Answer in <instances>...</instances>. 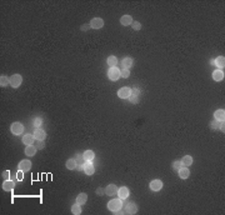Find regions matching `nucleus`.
<instances>
[{"instance_id": "nucleus-17", "label": "nucleus", "mask_w": 225, "mask_h": 215, "mask_svg": "<svg viewBox=\"0 0 225 215\" xmlns=\"http://www.w3.org/2000/svg\"><path fill=\"white\" fill-rule=\"evenodd\" d=\"M120 23H122L124 26H128V25L133 24V18L130 15H124L123 18H120Z\"/></svg>"}, {"instance_id": "nucleus-29", "label": "nucleus", "mask_w": 225, "mask_h": 215, "mask_svg": "<svg viewBox=\"0 0 225 215\" xmlns=\"http://www.w3.org/2000/svg\"><path fill=\"white\" fill-rule=\"evenodd\" d=\"M108 64H109L110 66H116V64H118V59H116L115 56H109L108 58Z\"/></svg>"}, {"instance_id": "nucleus-23", "label": "nucleus", "mask_w": 225, "mask_h": 215, "mask_svg": "<svg viewBox=\"0 0 225 215\" xmlns=\"http://www.w3.org/2000/svg\"><path fill=\"white\" fill-rule=\"evenodd\" d=\"M193 161H194L193 157H190V155H185V157L183 158L181 163H183V165H184V166H190L191 164H193Z\"/></svg>"}, {"instance_id": "nucleus-18", "label": "nucleus", "mask_w": 225, "mask_h": 215, "mask_svg": "<svg viewBox=\"0 0 225 215\" xmlns=\"http://www.w3.org/2000/svg\"><path fill=\"white\" fill-rule=\"evenodd\" d=\"M212 79H214L215 81H222L224 79V73L222 70H215L214 73H212Z\"/></svg>"}, {"instance_id": "nucleus-31", "label": "nucleus", "mask_w": 225, "mask_h": 215, "mask_svg": "<svg viewBox=\"0 0 225 215\" xmlns=\"http://www.w3.org/2000/svg\"><path fill=\"white\" fill-rule=\"evenodd\" d=\"M35 148H36V149H44V148H45V143H44V140H36V143H35Z\"/></svg>"}, {"instance_id": "nucleus-11", "label": "nucleus", "mask_w": 225, "mask_h": 215, "mask_svg": "<svg viewBox=\"0 0 225 215\" xmlns=\"http://www.w3.org/2000/svg\"><path fill=\"white\" fill-rule=\"evenodd\" d=\"M118 195H119V198L122 200H125L126 198L129 196V189L126 188V186H123V188H120L119 190H118Z\"/></svg>"}, {"instance_id": "nucleus-16", "label": "nucleus", "mask_w": 225, "mask_h": 215, "mask_svg": "<svg viewBox=\"0 0 225 215\" xmlns=\"http://www.w3.org/2000/svg\"><path fill=\"white\" fill-rule=\"evenodd\" d=\"M14 186H15V184L12 183L11 180H5L3 183V189L5 191H10V190H12V189H14Z\"/></svg>"}, {"instance_id": "nucleus-19", "label": "nucleus", "mask_w": 225, "mask_h": 215, "mask_svg": "<svg viewBox=\"0 0 225 215\" xmlns=\"http://www.w3.org/2000/svg\"><path fill=\"white\" fill-rule=\"evenodd\" d=\"M35 153H36L35 145H29L26 149H25V155H26V157H34Z\"/></svg>"}, {"instance_id": "nucleus-2", "label": "nucleus", "mask_w": 225, "mask_h": 215, "mask_svg": "<svg viewBox=\"0 0 225 215\" xmlns=\"http://www.w3.org/2000/svg\"><path fill=\"white\" fill-rule=\"evenodd\" d=\"M108 77H109L110 80H112V81H116L122 75H120V70L118 68H115V66H111V68L109 69V71H108Z\"/></svg>"}, {"instance_id": "nucleus-38", "label": "nucleus", "mask_w": 225, "mask_h": 215, "mask_svg": "<svg viewBox=\"0 0 225 215\" xmlns=\"http://www.w3.org/2000/svg\"><path fill=\"white\" fill-rule=\"evenodd\" d=\"M9 174H10V173L8 171V170H6V171H4V173H3V178L5 179V180H9Z\"/></svg>"}, {"instance_id": "nucleus-28", "label": "nucleus", "mask_w": 225, "mask_h": 215, "mask_svg": "<svg viewBox=\"0 0 225 215\" xmlns=\"http://www.w3.org/2000/svg\"><path fill=\"white\" fill-rule=\"evenodd\" d=\"M8 84H10V79L8 77H5V75H1V77H0V85L6 86Z\"/></svg>"}, {"instance_id": "nucleus-33", "label": "nucleus", "mask_w": 225, "mask_h": 215, "mask_svg": "<svg viewBox=\"0 0 225 215\" xmlns=\"http://www.w3.org/2000/svg\"><path fill=\"white\" fill-rule=\"evenodd\" d=\"M120 75H122L124 79H128L129 75H130V71H129V69H124L123 71H120Z\"/></svg>"}, {"instance_id": "nucleus-30", "label": "nucleus", "mask_w": 225, "mask_h": 215, "mask_svg": "<svg viewBox=\"0 0 225 215\" xmlns=\"http://www.w3.org/2000/svg\"><path fill=\"white\" fill-rule=\"evenodd\" d=\"M128 99L130 100V103H131V104H136L138 102H139V95H136V94H133V93H131V95L129 96Z\"/></svg>"}, {"instance_id": "nucleus-21", "label": "nucleus", "mask_w": 225, "mask_h": 215, "mask_svg": "<svg viewBox=\"0 0 225 215\" xmlns=\"http://www.w3.org/2000/svg\"><path fill=\"white\" fill-rule=\"evenodd\" d=\"M86 200H88V195L85 193H81V194H79L78 198H76V203L78 204H80V205H84L86 203Z\"/></svg>"}, {"instance_id": "nucleus-20", "label": "nucleus", "mask_w": 225, "mask_h": 215, "mask_svg": "<svg viewBox=\"0 0 225 215\" xmlns=\"http://www.w3.org/2000/svg\"><path fill=\"white\" fill-rule=\"evenodd\" d=\"M214 116H215V120H218V121H223L224 120V116H225V111H224V109H219V110H216L215 114H214Z\"/></svg>"}, {"instance_id": "nucleus-3", "label": "nucleus", "mask_w": 225, "mask_h": 215, "mask_svg": "<svg viewBox=\"0 0 225 215\" xmlns=\"http://www.w3.org/2000/svg\"><path fill=\"white\" fill-rule=\"evenodd\" d=\"M22 83H23V78H22V75H19V74H14L10 78V85L12 88H19L22 85Z\"/></svg>"}, {"instance_id": "nucleus-12", "label": "nucleus", "mask_w": 225, "mask_h": 215, "mask_svg": "<svg viewBox=\"0 0 225 215\" xmlns=\"http://www.w3.org/2000/svg\"><path fill=\"white\" fill-rule=\"evenodd\" d=\"M34 141H35V136H33L31 134H26L24 138H23V143L26 146H29V145H33L34 144Z\"/></svg>"}, {"instance_id": "nucleus-10", "label": "nucleus", "mask_w": 225, "mask_h": 215, "mask_svg": "<svg viewBox=\"0 0 225 215\" xmlns=\"http://www.w3.org/2000/svg\"><path fill=\"white\" fill-rule=\"evenodd\" d=\"M125 212L128 214H135L138 212V206L135 203H128L125 205Z\"/></svg>"}, {"instance_id": "nucleus-1", "label": "nucleus", "mask_w": 225, "mask_h": 215, "mask_svg": "<svg viewBox=\"0 0 225 215\" xmlns=\"http://www.w3.org/2000/svg\"><path fill=\"white\" fill-rule=\"evenodd\" d=\"M123 208V200L122 199H112L108 203V209L114 213H118Z\"/></svg>"}, {"instance_id": "nucleus-32", "label": "nucleus", "mask_w": 225, "mask_h": 215, "mask_svg": "<svg viewBox=\"0 0 225 215\" xmlns=\"http://www.w3.org/2000/svg\"><path fill=\"white\" fill-rule=\"evenodd\" d=\"M181 166H183V163H181V161H174V163H173V169H174V170H176V171L180 169Z\"/></svg>"}, {"instance_id": "nucleus-41", "label": "nucleus", "mask_w": 225, "mask_h": 215, "mask_svg": "<svg viewBox=\"0 0 225 215\" xmlns=\"http://www.w3.org/2000/svg\"><path fill=\"white\" fill-rule=\"evenodd\" d=\"M97 194H98V195H101V194H103L101 188H99V189H98V190H97Z\"/></svg>"}, {"instance_id": "nucleus-35", "label": "nucleus", "mask_w": 225, "mask_h": 215, "mask_svg": "<svg viewBox=\"0 0 225 215\" xmlns=\"http://www.w3.org/2000/svg\"><path fill=\"white\" fill-rule=\"evenodd\" d=\"M210 128H211V129H216V128H219V121H218V120L211 121V123H210Z\"/></svg>"}, {"instance_id": "nucleus-39", "label": "nucleus", "mask_w": 225, "mask_h": 215, "mask_svg": "<svg viewBox=\"0 0 225 215\" xmlns=\"http://www.w3.org/2000/svg\"><path fill=\"white\" fill-rule=\"evenodd\" d=\"M89 28H90V25H89V24H84V25L81 26V30H83V31H86Z\"/></svg>"}, {"instance_id": "nucleus-14", "label": "nucleus", "mask_w": 225, "mask_h": 215, "mask_svg": "<svg viewBox=\"0 0 225 215\" xmlns=\"http://www.w3.org/2000/svg\"><path fill=\"white\" fill-rule=\"evenodd\" d=\"M105 193H106V195H109V196H112L114 194L118 193V188L115 186L114 184H110V185H108L106 189H105Z\"/></svg>"}, {"instance_id": "nucleus-24", "label": "nucleus", "mask_w": 225, "mask_h": 215, "mask_svg": "<svg viewBox=\"0 0 225 215\" xmlns=\"http://www.w3.org/2000/svg\"><path fill=\"white\" fill-rule=\"evenodd\" d=\"M133 64H134V60H133L131 58H125L124 60H123V66L125 69H129V68H131Z\"/></svg>"}, {"instance_id": "nucleus-9", "label": "nucleus", "mask_w": 225, "mask_h": 215, "mask_svg": "<svg viewBox=\"0 0 225 215\" xmlns=\"http://www.w3.org/2000/svg\"><path fill=\"white\" fill-rule=\"evenodd\" d=\"M30 168H31V163L29 161V160H23V161L19 163V170H22L24 173L29 171L30 170Z\"/></svg>"}, {"instance_id": "nucleus-15", "label": "nucleus", "mask_w": 225, "mask_h": 215, "mask_svg": "<svg viewBox=\"0 0 225 215\" xmlns=\"http://www.w3.org/2000/svg\"><path fill=\"white\" fill-rule=\"evenodd\" d=\"M178 171H179V176H180L181 179H188V178H189V175H190V171H189L188 168H183L181 166Z\"/></svg>"}, {"instance_id": "nucleus-22", "label": "nucleus", "mask_w": 225, "mask_h": 215, "mask_svg": "<svg viewBox=\"0 0 225 215\" xmlns=\"http://www.w3.org/2000/svg\"><path fill=\"white\" fill-rule=\"evenodd\" d=\"M94 158H95V154H94L93 150H86L84 153V159L86 160V161H93Z\"/></svg>"}, {"instance_id": "nucleus-27", "label": "nucleus", "mask_w": 225, "mask_h": 215, "mask_svg": "<svg viewBox=\"0 0 225 215\" xmlns=\"http://www.w3.org/2000/svg\"><path fill=\"white\" fill-rule=\"evenodd\" d=\"M80 204H74L73 206H72V213L73 214H75V215H79V214H80L81 213V208H80Z\"/></svg>"}, {"instance_id": "nucleus-40", "label": "nucleus", "mask_w": 225, "mask_h": 215, "mask_svg": "<svg viewBox=\"0 0 225 215\" xmlns=\"http://www.w3.org/2000/svg\"><path fill=\"white\" fill-rule=\"evenodd\" d=\"M224 126H225V124H224V120H223V121H219V129H220V130H223V132L225 130V129H224Z\"/></svg>"}, {"instance_id": "nucleus-13", "label": "nucleus", "mask_w": 225, "mask_h": 215, "mask_svg": "<svg viewBox=\"0 0 225 215\" xmlns=\"http://www.w3.org/2000/svg\"><path fill=\"white\" fill-rule=\"evenodd\" d=\"M34 136H35L36 140H44V139L47 138V133H45L43 129H36L35 133H34Z\"/></svg>"}, {"instance_id": "nucleus-5", "label": "nucleus", "mask_w": 225, "mask_h": 215, "mask_svg": "<svg viewBox=\"0 0 225 215\" xmlns=\"http://www.w3.org/2000/svg\"><path fill=\"white\" fill-rule=\"evenodd\" d=\"M10 130H11L12 134H15V135H20V134L24 132V126L20 123H12L10 126Z\"/></svg>"}, {"instance_id": "nucleus-8", "label": "nucleus", "mask_w": 225, "mask_h": 215, "mask_svg": "<svg viewBox=\"0 0 225 215\" xmlns=\"http://www.w3.org/2000/svg\"><path fill=\"white\" fill-rule=\"evenodd\" d=\"M83 168H84V171H85L86 175H93L95 173V168H94V165H93V163H91V161H86Z\"/></svg>"}, {"instance_id": "nucleus-6", "label": "nucleus", "mask_w": 225, "mask_h": 215, "mask_svg": "<svg viewBox=\"0 0 225 215\" xmlns=\"http://www.w3.org/2000/svg\"><path fill=\"white\" fill-rule=\"evenodd\" d=\"M90 26L93 29H100L104 26V20L101 18H94L90 22Z\"/></svg>"}, {"instance_id": "nucleus-37", "label": "nucleus", "mask_w": 225, "mask_h": 215, "mask_svg": "<svg viewBox=\"0 0 225 215\" xmlns=\"http://www.w3.org/2000/svg\"><path fill=\"white\" fill-rule=\"evenodd\" d=\"M41 123H43V120H41L40 118H36V119L34 120V125L36 126V128H39V126L41 125Z\"/></svg>"}, {"instance_id": "nucleus-7", "label": "nucleus", "mask_w": 225, "mask_h": 215, "mask_svg": "<svg viewBox=\"0 0 225 215\" xmlns=\"http://www.w3.org/2000/svg\"><path fill=\"white\" fill-rule=\"evenodd\" d=\"M161 188H162V181L159 179H155L150 183V189H151L153 191H159Z\"/></svg>"}, {"instance_id": "nucleus-26", "label": "nucleus", "mask_w": 225, "mask_h": 215, "mask_svg": "<svg viewBox=\"0 0 225 215\" xmlns=\"http://www.w3.org/2000/svg\"><path fill=\"white\" fill-rule=\"evenodd\" d=\"M66 168H68L69 170H73L76 168V161H75V159H69L68 161H66Z\"/></svg>"}, {"instance_id": "nucleus-25", "label": "nucleus", "mask_w": 225, "mask_h": 215, "mask_svg": "<svg viewBox=\"0 0 225 215\" xmlns=\"http://www.w3.org/2000/svg\"><path fill=\"white\" fill-rule=\"evenodd\" d=\"M215 64L218 68H224L225 66V58L224 56H218L215 60Z\"/></svg>"}, {"instance_id": "nucleus-34", "label": "nucleus", "mask_w": 225, "mask_h": 215, "mask_svg": "<svg viewBox=\"0 0 225 215\" xmlns=\"http://www.w3.org/2000/svg\"><path fill=\"white\" fill-rule=\"evenodd\" d=\"M133 29H134L135 31H139L141 29V24L139 22H133Z\"/></svg>"}, {"instance_id": "nucleus-36", "label": "nucleus", "mask_w": 225, "mask_h": 215, "mask_svg": "<svg viewBox=\"0 0 225 215\" xmlns=\"http://www.w3.org/2000/svg\"><path fill=\"white\" fill-rule=\"evenodd\" d=\"M16 178H18V180H23L24 179V171L19 170L18 173H16Z\"/></svg>"}, {"instance_id": "nucleus-4", "label": "nucleus", "mask_w": 225, "mask_h": 215, "mask_svg": "<svg viewBox=\"0 0 225 215\" xmlns=\"http://www.w3.org/2000/svg\"><path fill=\"white\" fill-rule=\"evenodd\" d=\"M130 95H131V89L129 86L120 88L119 91H118V96L119 98H122V99H128Z\"/></svg>"}]
</instances>
